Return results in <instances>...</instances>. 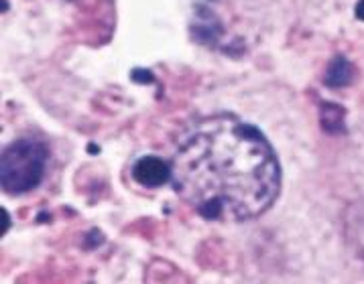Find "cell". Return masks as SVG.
<instances>
[{
  "instance_id": "obj_1",
  "label": "cell",
  "mask_w": 364,
  "mask_h": 284,
  "mask_svg": "<svg viewBox=\"0 0 364 284\" xmlns=\"http://www.w3.org/2000/svg\"><path fill=\"white\" fill-rule=\"evenodd\" d=\"M175 193L208 222H248L281 191V167L261 130L232 114L200 120L171 158Z\"/></svg>"
},
{
  "instance_id": "obj_2",
  "label": "cell",
  "mask_w": 364,
  "mask_h": 284,
  "mask_svg": "<svg viewBox=\"0 0 364 284\" xmlns=\"http://www.w3.org/2000/svg\"><path fill=\"white\" fill-rule=\"evenodd\" d=\"M49 151L43 142L33 138H18L2 153L0 177L2 189L11 195H23L33 191L43 181Z\"/></svg>"
},
{
  "instance_id": "obj_3",
  "label": "cell",
  "mask_w": 364,
  "mask_h": 284,
  "mask_svg": "<svg viewBox=\"0 0 364 284\" xmlns=\"http://www.w3.org/2000/svg\"><path fill=\"white\" fill-rule=\"evenodd\" d=\"M132 179L143 187L157 189L171 181V165L161 160L159 156H143L132 167Z\"/></svg>"
},
{
  "instance_id": "obj_4",
  "label": "cell",
  "mask_w": 364,
  "mask_h": 284,
  "mask_svg": "<svg viewBox=\"0 0 364 284\" xmlns=\"http://www.w3.org/2000/svg\"><path fill=\"white\" fill-rule=\"evenodd\" d=\"M354 82V65L346 57L336 55L323 75V84L328 87H346Z\"/></svg>"
},
{
  "instance_id": "obj_5",
  "label": "cell",
  "mask_w": 364,
  "mask_h": 284,
  "mask_svg": "<svg viewBox=\"0 0 364 284\" xmlns=\"http://www.w3.org/2000/svg\"><path fill=\"white\" fill-rule=\"evenodd\" d=\"M346 110L340 106V104H332V102H323L320 106V126L332 134V136H338V134H346Z\"/></svg>"
},
{
  "instance_id": "obj_6",
  "label": "cell",
  "mask_w": 364,
  "mask_h": 284,
  "mask_svg": "<svg viewBox=\"0 0 364 284\" xmlns=\"http://www.w3.org/2000/svg\"><path fill=\"white\" fill-rule=\"evenodd\" d=\"M220 33H222V27H220V21L216 16H212V14H208L205 18H202L200 23H193L191 25V35H193V39L200 43H214L220 37Z\"/></svg>"
},
{
  "instance_id": "obj_7",
  "label": "cell",
  "mask_w": 364,
  "mask_h": 284,
  "mask_svg": "<svg viewBox=\"0 0 364 284\" xmlns=\"http://www.w3.org/2000/svg\"><path fill=\"white\" fill-rule=\"evenodd\" d=\"M131 77L136 84H155V75L149 70H132Z\"/></svg>"
},
{
  "instance_id": "obj_8",
  "label": "cell",
  "mask_w": 364,
  "mask_h": 284,
  "mask_svg": "<svg viewBox=\"0 0 364 284\" xmlns=\"http://www.w3.org/2000/svg\"><path fill=\"white\" fill-rule=\"evenodd\" d=\"M354 14H356V18H360V21H364V0H358V2H356V9H354Z\"/></svg>"
},
{
  "instance_id": "obj_9",
  "label": "cell",
  "mask_w": 364,
  "mask_h": 284,
  "mask_svg": "<svg viewBox=\"0 0 364 284\" xmlns=\"http://www.w3.org/2000/svg\"><path fill=\"white\" fill-rule=\"evenodd\" d=\"M2 215H4V227H2V236L9 231V226H11V215H9V212L6 209H2Z\"/></svg>"
}]
</instances>
